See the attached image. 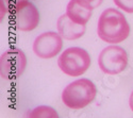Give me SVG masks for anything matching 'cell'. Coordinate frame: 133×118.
Masks as SVG:
<instances>
[{
	"label": "cell",
	"mask_w": 133,
	"mask_h": 118,
	"mask_svg": "<svg viewBox=\"0 0 133 118\" xmlns=\"http://www.w3.org/2000/svg\"><path fill=\"white\" fill-rule=\"evenodd\" d=\"M59 68L69 77H79L87 71L91 66V57L88 52L80 47L65 49L58 59Z\"/></svg>",
	"instance_id": "3"
},
{
	"label": "cell",
	"mask_w": 133,
	"mask_h": 118,
	"mask_svg": "<svg viewBox=\"0 0 133 118\" xmlns=\"http://www.w3.org/2000/svg\"><path fill=\"white\" fill-rule=\"evenodd\" d=\"M21 0H1V20L6 14H10L13 9L19 3Z\"/></svg>",
	"instance_id": "11"
},
{
	"label": "cell",
	"mask_w": 133,
	"mask_h": 118,
	"mask_svg": "<svg viewBox=\"0 0 133 118\" xmlns=\"http://www.w3.org/2000/svg\"><path fill=\"white\" fill-rule=\"evenodd\" d=\"M27 67V57L23 50L11 48L0 57V74L4 80L19 78Z\"/></svg>",
	"instance_id": "6"
},
{
	"label": "cell",
	"mask_w": 133,
	"mask_h": 118,
	"mask_svg": "<svg viewBox=\"0 0 133 118\" xmlns=\"http://www.w3.org/2000/svg\"><path fill=\"white\" fill-rule=\"evenodd\" d=\"M114 3L127 13H133V0H113Z\"/></svg>",
	"instance_id": "12"
},
{
	"label": "cell",
	"mask_w": 133,
	"mask_h": 118,
	"mask_svg": "<svg viewBox=\"0 0 133 118\" xmlns=\"http://www.w3.org/2000/svg\"><path fill=\"white\" fill-rule=\"evenodd\" d=\"M27 116L31 118H58L59 114L51 106L41 105L35 108L34 110H32Z\"/></svg>",
	"instance_id": "10"
},
{
	"label": "cell",
	"mask_w": 133,
	"mask_h": 118,
	"mask_svg": "<svg viewBox=\"0 0 133 118\" xmlns=\"http://www.w3.org/2000/svg\"><path fill=\"white\" fill-rule=\"evenodd\" d=\"M129 105H130L131 111L133 112V91H132V93L130 95V98H129Z\"/></svg>",
	"instance_id": "14"
},
{
	"label": "cell",
	"mask_w": 133,
	"mask_h": 118,
	"mask_svg": "<svg viewBox=\"0 0 133 118\" xmlns=\"http://www.w3.org/2000/svg\"><path fill=\"white\" fill-rule=\"evenodd\" d=\"M83 1H85L87 4H90L93 9H95V8H97V6L100 5V4L102 3L103 0H83Z\"/></svg>",
	"instance_id": "13"
},
{
	"label": "cell",
	"mask_w": 133,
	"mask_h": 118,
	"mask_svg": "<svg viewBox=\"0 0 133 118\" xmlns=\"http://www.w3.org/2000/svg\"><path fill=\"white\" fill-rule=\"evenodd\" d=\"M12 25L19 31H32L39 24V12L37 8L28 0H21L10 13Z\"/></svg>",
	"instance_id": "5"
},
{
	"label": "cell",
	"mask_w": 133,
	"mask_h": 118,
	"mask_svg": "<svg viewBox=\"0 0 133 118\" xmlns=\"http://www.w3.org/2000/svg\"><path fill=\"white\" fill-rule=\"evenodd\" d=\"M129 63L128 53L117 45L105 47L98 57V65L102 72L108 74H118L123 72Z\"/></svg>",
	"instance_id": "4"
},
{
	"label": "cell",
	"mask_w": 133,
	"mask_h": 118,
	"mask_svg": "<svg viewBox=\"0 0 133 118\" xmlns=\"http://www.w3.org/2000/svg\"><path fill=\"white\" fill-rule=\"evenodd\" d=\"M97 96L94 82L82 78L68 84L62 92V101L69 109L79 110L91 104Z\"/></svg>",
	"instance_id": "2"
},
{
	"label": "cell",
	"mask_w": 133,
	"mask_h": 118,
	"mask_svg": "<svg viewBox=\"0 0 133 118\" xmlns=\"http://www.w3.org/2000/svg\"><path fill=\"white\" fill-rule=\"evenodd\" d=\"M93 10L94 9L83 0H70L66 6V15L74 23L86 26L92 17Z\"/></svg>",
	"instance_id": "8"
},
{
	"label": "cell",
	"mask_w": 133,
	"mask_h": 118,
	"mask_svg": "<svg viewBox=\"0 0 133 118\" xmlns=\"http://www.w3.org/2000/svg\"><path fill=\"white\" fill-rule=\"evenodd\" d=\"M57 29L60 35L63 38L68 40H75L82 37L86 31V27L84 25H79L74 23L66 14H63L58 19Z\"/></svg>",
	"instance_id": "9"
},
{
	"label": "cell",
	"mask_w": 133,
	"mask_h": 118,
	"mask_svg": "<svg viewBox=\"0 0 133 118\" xmlns=\"http://www.w3.org/2000/svg\"><path fill=\"white\" fill-rule=\"evenodd\" d=\"M63 37L58 32L47 31L39 34L33 43V52L41 59H52L63 48Z\"/></svg>",
	"instance_id": "7"
},
{
	"label": "cell",
	"mask_w": 133,
	"mask_h": 118,
	"mask_svg": "<svg viewBox=\"0 0 133 118\" xmlns=\"http://www.w3.org/2000/svg\"><path fill=\"white\" fill-rule=\"evenodd\" d=\"M130 25L125 15L116 9L109 8L99 16L97 34L104 43L119 44L130 35Z\"/></svg>",
	"instance_id": "1"
}]
</instances>
